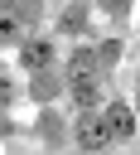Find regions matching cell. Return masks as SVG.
I'll use <instances>...</instances> for the list:
<instances>
[{
  "label": "cell",
  "mask_w": 140,
  "mask_h": 155,
  "mask_svg": "<svg viewBox=\"0 0 140 155\" xmlns=\"http://www.w3.org/2000/svg\"><path fill=\"white\" fill-rule=\"evenodd\" d=\"M72 102H77L82 111H97V107H101V82H97V73H92V63H77V68H72Z\"/></svg>",
  "instance_id": "cell-1"
},
{
  "label": "cell",
  "mask_w": 140,
  "mask_h": 155,
  "mask_svg": "<svg viewBox=\"0 0 140 155\" xmlns=\"http://www.w3.org/2000/svg\"><path fill=\"white\" fill-rule=\"evenodd\" d=\"M111 140H116V136H111V126H106V116H97V111H87V116L77 121V145H82V150H92V155H97V150H106Z\"/></svg>",
  "instance_id": "cell-2"
},
{
  "label": "cell",
  "mask_w": 140,
  "mask_h": 155,
  "mask_svg": "<svg viewBox=\"0 0 140 155\" xmlns=\"http://www.w3.org/2000/svg\"><path fill=\"white\" fill-rule=\"evenodd\" d=\"M19 63H24V68H48V63H53V44H48V39H29V44L19 48Z\"/></svg>",
  "instance_id": "cell-3"
},
{
  "label": "cell",
  "mask_w": 140,
  "mask_h": 155,
  "mask_svg": "<svg viewBox=\"0 0 140 155\" xmlns=\"http://www.w3.org/2000/svg\"><path fill=\"white\" fill-rule=\"evenodd\" d=\"M0 39H24V15L10 0H0Z\"/></svg>",
  "instance_id": "cell-4"
},
{
  "label": "cell",
  "mask_w": 140,
  "mask_h": 155,
  "mask_svg": "<svg viewBox=\"0 0 140 155\" xmlns=\"http://www.w3.org/2000/svg\"><path fill=\"white\" fill-rule=\"evenodd\" d=\"M106 126H111V136H116V140H121V136H130V131H135L130 107H121V102H116V107H106Z\"/></svg>",
  "instance_id": "cell-5"
}]
</instances>
